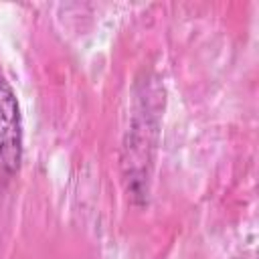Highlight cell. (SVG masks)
Segmentation results:
<instances>
[{"label":"cell","mask_w":259,"mask_h":259,"mask_svg":"<svg viewBox=\"0 0 259 259\" xmlns=\"http://www.w3.org/2000/svg\"><path fill=\"white\" fill-rule=\"evenodd\" d=\"M22 162V119L14 89L0 75V170L16 174Z\"/></svg>","instance_id":"6da1fadb"}]
</instances>
